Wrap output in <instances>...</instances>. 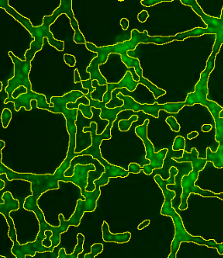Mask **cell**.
Returning a JSON list of instances; mask_svg holds the SVG:
<instances>
[{"mask_svg":"<svg viewBox=\"0 0 223 258\" xmlns=\"http://www.w3.org/2000/svg\"><path fill=\"white\" fill-rule=\"evenodd\" d=\"M173 40H175V37H150L148 35L147 31H144L143 33H140L137 29H133L131 32L130 40L110 45V46L98 48L94 44L87 42L85 44L87 50L98 54V56L92 60L89 67L87 68V73H89L91 75L90 80L92 81L98 80L99 85H106L108 82L105 80V78L101 75L99 66L106 62L109 55L112 53L118 54L121 55L123 64L128 69L134 68L135 69L137 75L139 77V84L145 85L152 92L155 99H157L160 96L165 95L166 91L159 88L156 85L149 81V80L143 77V71H142L139 60L137 58L131 57L130 55H128V51H134L139 44H155L161 45V44L172 42Z\"/></svg>","mask_w":223,"mask_h":258,"instance_id":"cell-1","label":"cell"},{"mask_svg":"<svg viewBox=\"0 0 223 258\" xmlns=\"http://www.w3.org/2000/svg\"><path fill=\"white\" fill-rule=\"evenodd\" d=\"M1 8L6 10L8 14L11 15V17H14L15 19L24 27L33 36V40L30 44V49L27 50L26 55H25V60H29L32 61L36 53L42 50L43 45H44V39H48L49 44L51 46L55 47L56 50L59 51H62L64 50V42L59 41L57 39L54 38V36L50 32V26L55 22V20L60 17L61 14H66L67 17L73 14L72 11V1L71 0H62L60 2V7H58L55 10L54 14L51 16L44 17L43 21V25L39 27H33L29 20L27 19L26 17H22L17 11H16L13 7L9 6V2L7 0H2L1 1Z\"/></svg>","mask_w":223,"mask_h":258,"instance_id":"cell-2","label":"cell"},{"mask_svg":"<svg viewBox=\"0 0 223 258\" xmlns=\"http://www.w3.org/2000/svg\"><path fill=\"white\" fill-rule=\"evenodd\" d=\"M177 174H178V170L174 166H172L170 169V177L167 180H164L159 175L154 176L155 182L162 190L164 197H165V201L161 207V214L172 217L173 223H174L175 236L172 242L171 254L168 255V258L177 257V251L179 250L180 245L182 242H193V243L199 244V245H205L207 247L214 248V249L218 250L220 247V244H217L214 239L205 240L202 237L193 236L189 234V233H188L184 228L180 215L177 213V210L172 206V200L176 196V192L172 190H169L167 188V186L175 184V177Z\"/></svg>","mask_w":223,"mask_h":258,"instance_id":"cell-3","label":"cell"},{"mask_svg":"<svg viewBox=\"0 0 223 258\" xmlns=\"http://www.w3.org/2000/svg\"><path fill=\"white\" fill-rule=\"evenodd\" d=\"M83 96L84 93H82L81 91H72L65 94V96H53L50 99V103H53L54 107H50L49 112L53 113H61L64 115L66 120L67 132L70 136V144H69L68 151H67V157L55 172L59 177L60 181L69 182V177L65 176V172L71 166V160L75 157L77 156V154H75V149L76 148V134H77L76 120H77L79 109H68L67 104L69 102H76Z\"/></svg>","mask_w":223,"mask_h":258,"instance_id":"cell-4","label":"cell"},{"mask_svg":"<svg viewBox=\"0 0 223 258\" xmlns=\"http://www.w3.org/2000/svg\"><path fill=\"white\" fill-rule=\"evenodd\" d=\"M0 174H6L9 181L23 180L31 183V191L33 195L28 196L23 203V207L27 211L35 213L40 210L38 206V198L49 190L59 189V177L56 174L54 175H34L30 173H17L8 167H6L0 159Z\"/></svg>","mask_w":223,"mask_h":258,"instance_id":"cell-5","label":"cell"},{"mask_svg":"<svg viewBox=\"0 0 223 258\" xmlns=\"http://www.w3.org/2000/svg\"><path fill=\"white\" fill-rule=\"evenodd\" d=\"M113 127L112 123H109L108 126L105 128L101 134H98L97 131H98V124L93 122L91 124V126L88 128H84L83 132L85 133L87 132H91V138H92V145L87 148V149L78 153V155H92L94 159L98 160L100 162L101 165H103V167L105 168V172L101 176V177L96 180L94 181V184H98L100 187L102 186H105L107 184L109 183V179L115 178V177H122L124 178L126 176L129 175V171L125 170L123 168L118 167L116 165H112L108 163L107 160L103 159L101 154L100 147L101 143L103 140H109L112 138V130Z\"/></svg>","mask_w":223,"mask_h":258,"instance_id":"cell-6","label":"cell"},{"mask_svg":"<svg viewBox=\"0 0 223 258\" xmlns=\"http://www.w3.org/2000/svg\"><path fill=\"white\" fill-rule=\"evenodd\" d=\"M181 2L185 6L192 7L193 11L201 17L207 27L206 28H197L185 33H178L175 36V39L182 41L190 37H199L203 34H215L216 39L212 51L218 54L223 44V8L220 18H216L205 14L195 0H182Z\"/></svg>","mask_w":223,"mask_h":258,"instance_id":"cell-7","label":"cell"},{"mask_svg":"<svg viewBox=\"0 0 223 258\" xmlns=\"http://www.w3.org/2000/svg\"><path fill=\"white\" fill-rule=\"evenodd\" d=\"M216 55H217L216 53L212 51L211 55H209V59L207 60L206 67L200 75L199 82L196 84L195 90L193 92L188 94L184 102L186 106H189V107H192L195 104L203 105L204 107H206L211 113L215 122L220 118V114L222 112L223 108L216 102L208 100L207 96L209 93L208 81H209V75L215 69Z\"/></svg>","mask_w":223,"mask_h":258,"instance_id":"cell-8","label":"cell"},{"mask_svg":"<svg viewBox=\"0 0 223 258\" xmlns=\"http://www.w3.org/2000/svg\"><path fill=\"white\" fill-rule=\"evenodd\" d=\"M118 99L123 100V106L122 107L123 111L125 110H132L135 113L144 112L145 114L153 116L155 118L159 117V112L161 110L166 111L168 113H177L182 107H185V102H175V103H166V104H142L137 102L135 100L129 96H123L122 93L117 95Z\"/></svg>","mask_w":223,"mask_h":258,"instance_id":"cell-9","label":"cell"},{"mask_svg":"<svg viewBox=\"0 0 223 258\" xmlns=\"http://www.w3.org/2000/svg\"><path fill=\"white\" fill-rule=\"evenodd\" d=\"M148 124H149V120L147 119V120L144 121V124L142 125L136 127L135 132H136L137 136L139 138H141L144 143L145 151H146L145 158L150 161L149 165H144L142 167V170L144 171L145 175L150 176L153 173V170L163 167L164 159L166 158L168 149H164L161 151H159L158 153H155L154 146L148 138Z\"/></svg>","mask_w":223,"mask_h":258,"instance_id":"cell-10","label":"cell"},{"mask_svg":"<svg viewBox=\"0 0 223 258\" xmlns=\"http://www.w3.org/2000/svg\"><path fill=\"white\" fill-rule=\"evenodd\" d=\"M9 56L14 64V75L9 80V85L5 90L8 93V98H11L13 92L20 86H24L28 89V92L32 91V84L29 80V73L31 70V60H20L13 53L9 52Z\"/></svg>","mask_w":223,"mask_h":258,"instance_id":"cell-11","label":"cell"},{"mask_svg":"<svg viewBox=\"0 0 223 258\" xmlns=\"http://www.w3.org/2000/svg\"><path fill=\"white\" fill-rule=\"evenodd\" d=\"M96 188L93 192H87L85 190L82 192V196H84L85 200H78L76 203V211L74 212L73 215L71 218L67 220L68 224L70 226H79L83 215L85 212H94L97 207V201L100 196V186L96 184Z\"/></svg>","mask_w":223,"mask_h":258,"instance_id":"cell-12","label":"cell"},{"mask_svg":"<svg viewBox=\"0 0 223 258\" xmlns=\"http://www.w3.org/2000/svg\"><path fill=\"white\" fill-rule=\"evenodd\" d=\"M199 175V172H198V171L192 170L190 173L182 177V195H181L180 210L185 211L186 209H188V200L191 194H195V195H201V196H215V197H218V198L223 200V192L216 195V194H213V192L207 191V190L201 189V188H199V187L196 186L195 181L198 180Z\"/></svg>","mask_w":223,"mask_h":258,"instance_id":"cell-13","label":"cell"},{"mask_svg":"<svg viewBox=\"0 0 223 258\" xmlns=\"http://www.w3.org/2000/svg\"><path fill=\"white\" fill-rule=\"evenodd\" d=\"M33 100L37 101V107L38 109H44L49 111L50 107H54L53 103L47 102L46 97L42 94L36 93L34 91H30L27 93L22 94L20 95L17 98H7L5 101V103H10L12 102L14 104L15 109L16 111H20L22 107H24L27 111H30L32 109V104L31 102Z\"/></svg>","mask_w":223,"mask_h":258,"instance_id":"cell-14","label":"cell"},{"mask_svg":"<svg viewBox=\"0 0 223 258\" xmlns=\"http://www.w3.org/2000/svg\"><path fill=\"white\" fill-rule=\"evenodd\" d=\"M3 203L0 205V213L3 215L6 220V223L9 226L8 236L13 243L17 242V234L16 228H15L13 220L10 217V212L12 211H17L19 209L18 201L12 197L10 192H6L1 196Z\"/></svg>","mask_w":223,"mask_h":258,"instance_id":"cell-15","label":"cell"},{"mask_svg":"<svg viewBox=\"0 0 223 258\" xmlns=\"http://www.w3.org/2000/svg\"><path fill=\"white\" fill-rule=\"evenodd\" d=\"M139 83L138 81L134 80L133 75L131 74V72H126L124 77L123 78V80L119 81L118 83H108L107 84V91L106 94L103 96V102L104 103H109L110 102V100L112 98V92L115 91L116 89H122L126 88L130 92L135 91V89L137 88V86L139 85Z\"/></svg>","mask_w":223,"mask_h":258,"instance_id":"cell-16","label":"cell"},{"mask_svg":"<svg viewBox=\"0 0 223 258\" xmlns=\"http://www.w3.org/2000/svg\"><path fill=\"white\" fill-rule=\"evenodd\" d=\"M94 165H76L74 169V175L69 177V182L79 187L81 192H84L88 185V174L95 170Z\"/></svg>","mask_w":223,"mask_h":258,"instance_id":"cell-17","label":"cell"},{"mask_svg":"<svg viewBox=\"0 0 223 258\" xmlns=\"http://www.w3.org/2000/svg\"><path fill=\"white\" fill-rule=\"evenodd\" d=\"M175 159L177 162L192 163L193 170L198 171V172H200L201 170H203V169L205 167V165H206L207 163H208L206 159H203V158L200 159V158H199V152H198V150H197L195 148L192 149L190 154L184 150V153H183L182 157L178 158V159Z\"/></svg>","mask_w":223,"mask_h":258,"instance_id":"cell-18","label":"cell"},{"mask_svg":"<svg viewBox=\"0 0 223 258\" xmlns=\"http://www.w3.org/2000/svg\"><path fill=\"white\" fill-rule=\"evenodd\" d=\"M102 231H103V239L105 242H114L117 244H124L129 241L131 239L130 233H110L109 227L107 222H103L102 225Z\"/></svg>","mask_w":223,"mask_h":258,"instance_id":"cell-19","label":"cell"},{"mask_svg":"<svg viewBox=\"0 0 223 258\" xmlns=\"http://www.w3.org/2000/svg\"><path fill=\"white\" fill-rule=\"evenodd\" d=\"M219 143L220 145L216 152L211 151V149L207 148L205 159L208 162L213 163L215 167L221 169L223 168V140Z\"/></svg>","mask_w":223,"mask_h":258,"instance_id":"cell-20","label":"cell"},{"mask_svg":"<svg viewBox=\"0 0 223 258\" xmlns=\"http://www.w3.org/2000/svg\"><path fill=\"white\" fill-rule=\"evenodd\" d=\"M85 238L82 233H78L77 234V244L76 245V248L74 250V252L71 255H68L65 252V250L64 248H61L60 250V255L59 258H78L79 257L80 254L83 252V244H84Z\"/></svg>","mask_w":223,"mask_h":258,"instance_id":"cell-21","label":"cell"},{"mask_svg":"<svg viewBox=\"0 0 223 258\" xmlns=\"http://www.w3.org/2000/svg\"><path fill=\"white\" fill-rule=\"evenodd\" d=\"M93 86L95 88V90H94V91H93L92 95H91V97H92L93 100H97V101H99V102H103V96H104V95L106 94L107 91H108L107 85H101L98 84V80H93Z\"/></svg>","mask_w":223,"mask_h":258,"instance_id":"cell-22","label":"cell"},{"mask_svg":"<svg viewBox=\"0 0 223 258\" xmlns=\"http://www.w3.org/2000/svg\"><path fill=\"white\" fill-rule=\"evenodd\" d=\"M138 120V116H132L129 119H122V120L118 122V127L119 130L122 132H127L128 130L130 129L132 124H134V122Z\"/></svg>","mask_w":223,"mask_h":258,"instance_id":"cell-23","label":"cell"},{"mask_svg":"<svg viewBox=\"0 0 223 258\" xmlns=\"http://www.w3.org/2000/svg\"><path fill=\"white\" fill-rule=\"evenodd\" d=\"M172 149L174 151H179V150H185L186 141L185 138L182 136H177L174 139L173 144H172Z\"/></svg>","mask_w":223,"mask_h":258,"instance_id":"cell-24","label":"cell"},{"mask_svg":"<svg viewBox=\"0 0 223 258\" xmlns=\"http://www.w3.org/2000/svg\"><path fill=\"white\" fill-rule=\"evenodd\" d=\"M80 104L90 105L89 99L87 98L86 95L79 98L76 102H69L67 104V108L71 110L78 109Z\"/></svg>","mask_w":223,"mask_h":258,"instance_id":"cell-25","label":"cell"},{"mask_svg":"<svg viewBox=\"0 0 223 258\" xmlns=\"http://www.w3.org/2000/svg\"><path fill=\"white\" fill-rule=\"evenodd\" d=\"M11 118H12V113H11V110L3 109L2 113H1V123H2L3 128L6 129L8 127Z\"/></svg>","mask_w":223,"mask_h":258,"instance_id":"cell-26","label":"cell"},{"mask_svg":"<svg viewBox=\"0 0 223 258\" xmlns=\"http://www.w3.org/2000/svg\"><path fill=\"white\" fill-rule=\"evenodd\" d=\"M103 250V245L102 244H95L92 245L91 252L84 255V258H94L99 255Z\"/></svg>","mask_w":223,"mask_h":258,"instance_id":"cell-27","label":"cell"},{"mask_svg":"<svg viewBox=\"0 0 223 258\" xmlns=\"http://www.w3.org/2000/svg\"><path fill=\"white\" fill-rule=\"evenodd\" d=\"M215 123V129H216V135H215V140L220 143L223 140V118H220Z\"/></svg>","mask_w":223,"mask_h":258,"instance_id":"cell-28","label":"cell"},{"mask_svg":"<svg viewBox=\"0 0 223 258\" xmlns=\"http://www.w3.org/2000/svg\"><path fill=\"white\" fill-rule=\"evenodd\" d=\"M78 109L82 112V115L84 116L85 118H93V113L92 111V107L90 105L80 104Z\"/></svg>","mask_w":223,"mask_h":258,"instance_id":"cell-29","label":"cell"},{"mask_svg":"<svg viewBox=\"0 0 223 258\" xmlns=\"http://www.w3.org/2000/svg\"><path fill=\"white\" fill-rule=\"evenodd\" d=\"M166 124H168L170 128L172 129V131L173 132H179L180 127L179 124L177 123V119L174 118V117H172V116H170L168 118H166Z\"/></svg>","mask_w":223,"mask_h":258,"instance_id":"cell-30","label":"cell"},{"mask_svg":"<svg viewBox=\"0 0 223 258\" xmlns=\"http://www.w3.org/2000/svg\"><path fill=\"white\" fill-rule=\"evenodd\" d=\"M141 170V166L138 165V164H135V163H131L129 166H128V171H129V173L139 174Z\"/></svg>","mask_w":223,"mask_h":258,"instance_id":"cell-31","label":"cell"},{"mask_svg":"<svg viewBox=\"0 0 223 258\" xmlns=\"http://www.w3.org/2000/svg\"><path fill=\"white\" fill-rule=\"evenodd\" d=\"M64 60L65 63L67 64L68 66L74 67L76 65V58L74 55H64Z\"/></svg>","mask_w":223,"mask_h":258,"instance_id":"cell-32","label":"cell"},{"mask_svg":"<svg viewBox=\"0 0 223 258\" xmlns=\"http://www.w3.org/2000/svg\"><path fill=\"white\" fill-rule=\"evenodd\" d=\"M161 2H166V1H163V0H142L140 3L146 7H150V6H155L157 4L161 3Z\"/></svg>","mask_w":223,"mask_h":258,"instance_id":"cell-33","label":"cell"},{"mask_svg":"<svg viewBox=\"0 0 223 258\" xmlns=\"http://www.w3.org/2000/svg\"><path fill=\"white\" fill-rule=\"evenodd\" d=\"M28 92V89L24 87V86H20L16 90V91L13 92V95H12V97L13 98H17L20 95H22V94L27 93Z\"/></svg>","mask_w":223,"mask_h":258,"instance_id":"cell-34","label":"cell"},{"mask_svg":"<svg viewBox=\"0 0 223 258\" xmlns=\"http://www.w3.org/2000/svg\"><path fill=\"white\" fill-rule=\"evenodd\" d=\"M148 17H149V13L147 11H142L139 12L138 15V20L140 22H145L147 21Z\"/></svg>","mask_w":223,"mask_h":258,"instance_id":"cell-35","label":"cell"},{"mask_svg":"<svg viewBox=\"0 0 223 258\" xmlns=\"http://www.w3.org/2000/svg\"><path fill=\"white\" fill-rule=\"evenodd\" d=\"M120 24L123 30H127L129 27V21L127 18H122L120 21Z\"/></svg>","mask_w":223,"mask_h":258,"instance_id":"cell-36","label":"cell"},{"mask_svg":"<svg viewBox=\"0 0 223 258\" xmlns=\"http://www.w3.org/2000/svg\"><path fill=\"white\" fill-rule=\"evenodd\" d=\"M150 220H145L144 222L139 224V227H138V229H139V230H142V229H144V228H146L148 225H150Z\"/></svg>","mask_w":223,"mask_h":258,"instance_id":"cell-37","label":"cell"},{"mask_svg":"<svg viewBox=\"0 0 223 258\" xmlns=\"http://www.w3.org/2000/svg\"><path fill=\"white\" fill-rule=\"evenodd\" d=\"M74 82L75 83H81L82 82V79H81V77L79 76V73H78V71L77 70H76V71L74 72Z\"/></svg>","mask_w":223,"mask_h":258,"instance_id":"cell-38","label":"cell"},{"mask_svg":"<svg viewBox=\"0 0 223 258\" xmlns=\"http://www.w3.org/2000/svg\"><path fill=\"white\" fill-rule=\"evenodd\" d=\"M211 130H212V125L211 124H204V125L202 126V131L204 132H209Z\"/></svg>","mask_w":223,"mask_h":258,"instance_id":"cell-39","label":"cell"},{"mask_svg":"<svg viewBox=\"0 0 223 258\" xmlns=\"http://www.w3.org/2000/svg\"><path fill=\"white\" fill-rule=\"evenodd\" d=\"M199 136V133L197 132H192L190 133H188V138L189 140H192L193 138H195L196 137H198Z\"/></svg>","mask_w":223,"mask_h":258,"instance_id":"cell-40","label":"cell"},{"mask_svg":"<svg viewBox=\"0 0 223 258\" xmlns=\"http://www.w3.org/2000/svg\"><path fill=\"white\" fill-rule=\"evenodd\" d=\"M0 144H1V148H0V151H1V150L4 149L5 145H6V143H5L4 141H0Z\"/></svg>","mask_w":223,"mask_h":258,"instance_id":"cell-41","label":"cell"},{"mask_svg":"<svg viewBox=\"0 0 223 258\" xmlns=\"http://www.w3.org/2000/svg\"><path fill=\"white\" fill-rule=\"evenodd\" d=\"M5 184H6V182H5L3 180H1V187H0V189L3 190L4 187H5Z\"/></svg>","mask_w":223,"mask_h":258,"instance_id":"cell-42","label":"cell"}]
</instances>
